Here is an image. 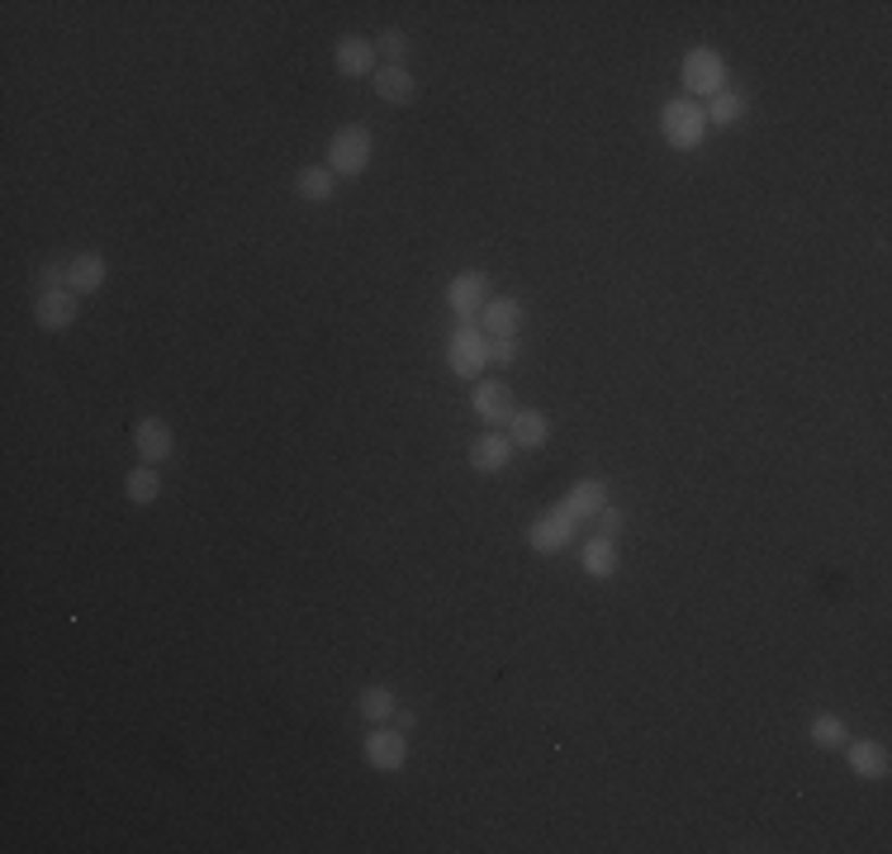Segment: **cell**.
<instances>
[{
    "label": "cell",
    "mask_w": 892,
    "mask_h": 854,
    "mask_svg": "<svg viewBox=\"0 0 892 854\" xmlns=\"http://www.w3.org/2000/svg\"><path fill=\"white\" fill-rule=\"evenodd\" d=\"M134 446H138V461L143 466H162L166 456L176 451V437L166 428V418H138L134 423Z\"/></svg>",
    "instance_id": "obj_11"
},
{
    "label": "cell",
    "mask_w": 892,
    "mask_h": 854,
    "mask_svg": "<svg viewBox=\"0 0 892 854\" xmlns=\"http://www.w3.org/2000/svg\"><path fill=\"white\" fill-rule=\"evenodd\" d=\"M574 536H580V518L566 508V504H556V508H546L542 518H532V528H528V546L536 550V556H560Z\"/></svg>",
    "instance_id": "obj_4"
},
{
    "label": "cell",
    "mask_w": 892,
    "mask_h": 854,
    "mask_svg": "<svg viewBox=\"0 0 892 854\" xmlns=\"http://www.w3.org/2000/svg\"><path fill=\"white\" fill-rule=\"evenodd\" d=\"M550 437V423L542 409H513V418H508V442L522 446V451H536V446H546Z\"/></svg>",
    "instance_id": "obj_15"
},
{
    "label": "cell",
    "mask_w": 892,
    "mask_h": 854,
    "mask_svg": "<svg viewBox=\"0 0 892 854\" xmlns=\"http://www.w3.org/2000/svg\"><path fill=\"white\" fill-rule=\"evenodd\" d=\"M389 721H395L399 731H413V727H418V717H413V713H399V707H395V717H389Z\"/></svg>",
    "instance_id": "obj_29"
},
{
    "label": "cell",
    "mask_w": 892,
    "mask_h": 854,
    "mask_svg": "<svg viewBox=\"0 0 892 854\" xmlns=\"http://www.w3.org/2000/svg\"><path fill=\"white\" fill-rule=\"evenodd\" d=\"M124 494H128V504H138V508H148V504H157L162 498V475H157V466H134L124 475Z\"/></svg>",
    "instance_id": "obj_21"
},
{
    "label": "cell",
    "mask_w": 892,
    "mask_h": 854,
    "mask_svg": "<svg viewBox=\"0 0 892 854\" xmlns=\"http://www.w3.org/2000/svg\"><path fill=\"white\" fill-rule=\"evenodd\" d=\"M62 285H67V261H48L38 275V290H62Z\"/></svg>",
    "instance_id": "obj_28"
},
{
    "label": "cell",
    "mask_w": 892,
    "mask_h": 854,
    "mask_svg": "<svg viewBox=\"0 0 892 854\" xmlns=\"http://www.w3.org/2000/svg\"><path fill=\"white\" fill-rule=\"evenodd\" d=\"M375 38H366V34H347V38H337L333 44V67L351 76V82H361V76H375Z\"/></svg>",
    "instance_id": "obj_9"
},
{
    "label": "cell",
    "mask_w": 892,
    "mask_h": 854,
    "mask_svg": "<svg viewBox=\"0 0 892 854\" xmlns=\"http://www.w3.org/2000/svg\"><path fill=\"white\" fill-rule=\"evenodd\" d=\"M845 755H850V769L859 779H883L888 773V745L883 741H845Z\"/></svg>",
    "instance_id": "obj_19"
},
{
    "label": "cell",
    "mask_w": 892,
    "mask_h": 854,
    "mask_svg": "<svg viewBox=\"0 0 892 854\" xmlns=\"http://www.w3.org/2000/svg\"><path fill=\"white\" fill-rule=\"evenodd\" d=\"M446 366L461 380H480L490 366V337L480 323H456V333L446 337Z\"/></svg>",
    "instance_id": "obj_3"
},
{
    "label": "cell",
    "mask_w": 892,
    "mask_h": 854,
    "mask_svg": "<svg viewBox=\"0 0 892 854\" xmlns=\"http://www.w3.org/2000/svg\"><path fill=\"white\" fill-rule=\"evenodd\" d=\"M333 190H337V176L327 166H305L295 176V195H299V200H309V205L333 200Z\"/></svg>",
    "instance_id": "obj_23"
},
{
    "label": "cell",
    "mask_w": 892,
    "mask_h": 854,
    "mask_svg": "<svg viewBox=\"0 0 892 854\" xmlns=\"http://www.w3.org/2000/svg\"><path fill=\"white\" fill-rule=\"evenodd\" d=\"M745 110H751V100H745L741 90H717V96L703 104V120H707V128H731Z\"/></svg>",
    "instance_id": "obj_20"
},
{
    "label": "cell",
    "mask_w": 892,
    "mask_h": 854,
    "mask_svg": "<svg viewBox=\"0 0 892 854\" xmlns=\"http://www.w3.org/2000/svg\"><path fill=\"white\" fill-rule=\"evenodd\" d=\"M371 82H375V96L385 104H413V96H418V82H413L409 67H375Z\"/></svg>",
    "instance_id": "obj_16"
},
{
    "label": "cell",
    "mask_w": 892,
    "mask_h": 854,
    "mask_svg": "<svg viewBox=\"0 0 892 854\" xmlns=\"http://www.w3.org/2000/svg\"><path fill=\"white\" fill-rule=\"evenodd\" d=\"M807 735H812V745H821V751H841V745L850 741L845 721H841V717H835V713H817V717H812V727H807Z\"/></svg>",
    "instance_id": "obj_24"
},
{
    "label": "cell",
    "mask_w": 892,
    "mask_h": 854,
    "mask_svg": "<svg viewBox=\"0 0 892 854\" xmlns=\"http://www.w3.org/2000/svg\"><path fill=\"white\" fill-rule=\"evenodd\" d=\"M580 565H584V574H594V580H612V574H618V542L594 532L580 550Z\"/></svg>",
    "instance_id": "obj_17"
},
{
    "label": "cell",
    "mask_w": 892,
    "mask_h": 854,
    "mask_svg": "<svg viewBox=\"0 0 892 854\" xmlns=\"http://www.w3.org/2000/svg\"><path fill=\"white\" fill-rule=\"evenodd\" d=\"M522 323H528V309L518 305V299H508V295H490V305L480 309V327H484V337H518L522 333Z\"/></svg>",
    "instance_id": "obj_10"
},
{
    "label": "cell",
    "mask_w": 892,
    "mask_h": 854,
    "mask_svg": "<svg viewBox=\"0 0 892 854\" xmlns=\"http://www.w3.org/2000/svg\"><path fill=\"white\" fill-rule=\"evenodd\" d=\"M361 755H366V765L380 769V773H399L404 759H409V735H404V731H385V727L366 731Z\"/></svg>",
    "instance_id": "obj_8"
},
{
    "label": "cell",
    "mask_w": 892,
    "mask_h": 854,
    "mask_svg": "<svg viewBox=\"0 0 892 854\" xmlns=\"http://www.w3.org/2000/svg\"><path fill=\"white\" fill-rule=\"evenodd\" d=\"M679 76H684V86H689V100H693V96L713 100L717 90H727V62H721L717 48H689Z\"/></svg>",
    "instance_id": "obj_5"
},
{
    "label": "cell",
    "mask_w": 892,
    "mask_h": 854,
    "mask_svg": "<svg viewBox=\"0 0 892 854\" xmlns=\"http://www.w3.org/2000/svg\"><path fill=\"white\" fill-rule=\"evenodd\" d=\"M594 532H598V536H612V542H618V532H622V512L612 508V504H603V508H598V518H594Z\"/></svg>",
    "instance_id": "obj_26"
},
{
    "label": "cell",
    "mask_w": 892,
    "mask_h": 854,
    "mask_svg": "<svg viewBox=\"0 0 892 854\" xmlns=\"http://www.w3.org/2000/svg\"><path fill=\"white\" fill-rule=\"evenodd\" d=\"M518 361V337H494L490 342V366H513Z\"/></svg>",
    "instance_id": "obj_27"
},
{
    "label": "cell",
    "mask_w": 892,
    "mask_h": 854,
    "mask_svg": "<svg viewBox=\"0 0 892 854\" xmlns=\"http://www.w3.org/2000/svg\"><path fill=\"white\" fill-rule=\"evenodd\" d=\"M470 409H475L484 423H508V418H513V389H508L504 380H475Z\"/></svg>",
    "instance_id": "obj_12"
},
{
    "label": "cell",
    "mask_w": 892,
    "mask_h": 854,
    "mask_svg": "<svg viewBox=\"0 0 892 854\" xmlns=\"http://www.w3.org/2000/svg\"><path fill=\"white\" fill-rule=\"evenodd\" d=\"M371 157H375V138L366 124H343L327 138V171H333L337 181L361 176V171L371 166Z\"/></svg>",
    "instance_id": "obj_2"
},
{
    "label": "cell",
    "mask_w": 892,
    "mask_h": 854,
    "mask_svg": "<svg viewBox=\"0 0 892 854\" xmlns=\"http://www.w3.org/2000/svg\"><path fill=\"white\" fill-rule=\"evenodd\" d=\"M357 713L371 721V727H385V721L395 717V693H389L385 683H366L357 693Z\"/></svg>",
    "instance_id": "obj_22"
},
{
    "label": "cell",
    "mask_w": 892,
    "mask_h": 854,
    "mask_svg": "<svg viewBox=\"0 0 892 854\" xmlns=\"http://www.w3.org/2000/svg\"><path fill=\"white\" fill-rule=\"evenodd\" d=\"M375 52H385L389 67H404V58H409V34H404V29H385L375 38Z\"/></svg>",
    "instance_id": "obj_25"
},
{
    "label": "cell",
    "mask_w": 892,
    "mask_h": 854,
    "mask_svg": "<svg viewBox=\"0 0 892 854\" xmlns=\"http://www.w3.org/2000/svg\"><path fill=\"white\" fill-rule=\"evenodd\" d=\"M490 305V275L484 271H461L451 285H446V309L456 313L461 323H480V309Z\"/></svg>",
    "instance_id": "obj_6"
},
{
    "label": "cell",
    "mask_w": 892,
    "mask_h": 854,
    "mask_svg": "<svg viewBox=\"0 0 892 854\" xmlns=\"http://www.w3.org/2000/svg\"><path fill=\"white\" fill-rule=\"evenodd\" d=\"M660 134L674 152H698L707 143V120H703V104L679 96L660 104Z\"/></svg>",
    "instance_id": "obj_1"
},
{
    "label": "cell",
    "mask_w": 892,
    "mask_h": 854,
    "mask_svg": "<svg viewBox=\"0 0 892 854\" xmlns=\"http://www.w3.org/2000/svg\"><path fill=\"white\" fill-rule=\"evenodd\" d=\"M518 446L508 442V432H480L475 442H470V466L480 470V475H498L508 461H513Z\"/></svg>",
    "instance_id": "obj_13"
},
{
    "label": "cell",
    "mask_w": 892,
    "mask_h": 854,
    "mask_svg": "<svg viewBox=\"0 0 892 854\" xmlns=\"http://www.w3.org/2000/svg\"><path fill=\"white\" fill-rule=\"evenodd\" d=\"M560 504H566L580 522H594V518H598V508L608 504V484H603L598 475H589V480L574 484V490H570L566 498H560Z\"/></svg>",
    "instance_id": "obj_18"
},
{
    "label": "cell",
    "mask_w": 892,
    "mask_h": 854,
    "mask_svg": "<svg viewBox=\"0 0 892 854\" xmlns=\"http://www.w3.org/2000/svg\"><path fill=\"white\" fill-rule=\"evenodd\" d=\"M82 295H72L67 285L62 290H38L34 299V323L38 327H48V333H67V327L82 319V305H76Z\"/></svg>",
    "instance_id": "obj_7"
},
{
    "label": "cell",
    "mask_w": 892,
    "mask_h": 854,
    "mask_svg": "<svg viewBox=\"0 0 892 854\" xmlns=\"http://www.w3.org/2000/svg\"><path fill=\"white\" fill-rule=\"evenodd\" d=\"M104 275H110V267H104L100 252H76L67 257V290L72 295H96L104 285Z\"/></svg>",
    "instance_id": "obj_14"
}]
</instances>
